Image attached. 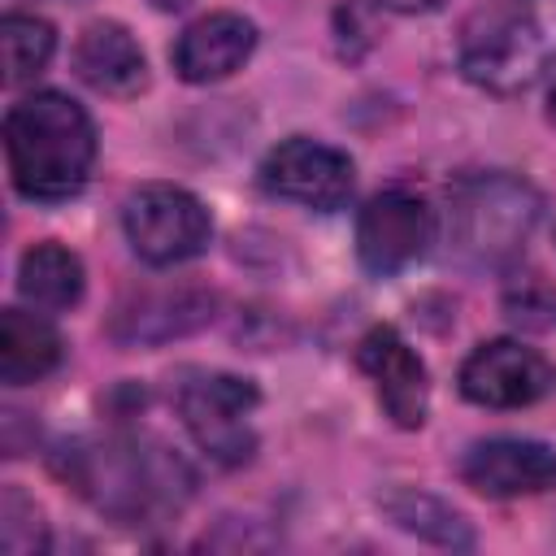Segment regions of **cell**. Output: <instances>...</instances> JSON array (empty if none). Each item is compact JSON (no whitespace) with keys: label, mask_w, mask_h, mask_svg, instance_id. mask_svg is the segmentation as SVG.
I'll return each mask as SVG.
<instances>
[{"label":"cell","mask_w":556,"mask_h":556,"mask_svg":"<svg viewBox=\"0 0 556 556\" xmlns=\"http://www.w3.org/2000/svg\"><path fill=\"white\" fill-rule=\"evenodd\" d=\"M356 365L374 378V391L387 408V417L404 430H417L430 408V382L421 356L400 339L395 326H374L356 343Z\"/></svg>","instance_id":"obj_11"},{"label":"cell","mask_w":556,"mask_h":556,"mask_svg":"<svg viewBox=\"0 0 556 556\" xmlns=\"http://www.w3.org/2000/svg\"><path fill=\"white\" fill-rule=\"evenodd\" d=\"M43 543L48 539H43L39 508L17 486H9L4 500H0V547L13 552V556H26V552H39Z\"/></svg>","instance_id":"obj_19"},{"label":"cell","mask_w":556,"mask_h":556,"mask_svg":"<svg viewBox=\"0 0 556 556\" xmlns=\"http://www.w3.org/2000/svg\"><path fill=\"white\" fill-rule=\"evenodd\" d=\"M261 187L278 200H291V204H304L317 213H334L352 200L356 169H352L348 152H339L321 139L295 135L261 161Z\"/></svg>","instance_id":"obj_7"},{"label":"cell","mask_w":556,"mask_h":556,"mask_svg":"<svg viewBox=\"0 0 556 556\" xmlns=\"http://www.w3.org/2000/svg\"><path fill=\"white\" fill-rule=\"evenodd\" d=\"M460 478L486 500H521L556 486V447L539 439H482L460 456Z\"/></svg>","instance_id":"obj_10"},{"label":"cell","mask_w":556,"mask_h":556,"mask_svg":"<svg viewBox=\"0 0 556 556\" xmlns=\"http://www.w3.org/2000/svg\"><path fill=\"white\" fill-rule=\"evenodd\" d=\"M387 513H391V521H395L400 530H413V534L434 539V543H443V547H469V543H473V534H469V526L460 521V513H452V508H447L443 500H434V495L400 491V495L387 500Z\"/></svg>","instance_id":"obj_18"},{"label":"cell","mask_w":556,"mask_h":556,"mask_svg":"<svg viewBox=\"0 0 556 556\" xmlns=\"http://www.w3.org/2000/svg\"><path fill=\"white\" fill-rule=\"evenodd\" d=\"M539 213L534 182L504 169L469 174L447 191V239L469 265H508L534 235Z\"/></svg>","instance_id":"obj_4"},{"label":"cell","mask_w":556,"mask_h":556,"mask_svg":"<svg viewBox=\"0 0 556 556\" xmlns=\"http://www.w3.org/2000/svg\"><path fill=\"white\" fill-rule=\"evenodd\" d=\"M61 473L100 513L122 517V521L174 513L191 495L187 465L165 443L143 439V434H109V439L74 443L65 447Z\"/></svg>","instance_id":"obj_1"},{"label":"cell","mask_w":556,"mask_h":556,"mask_svg":"<svg viewBox=\"0 0 556 556\" xmlns=\"http://www.w3.org/2000/svg\"><path fill=\"white\" fill-rule=\"evenodd\" d=\"M547 361L517 339L478 343L460 365V395L482 408H526L539 395H547Z\"/></svg>","instance_id":"obj_9"},{"label":"cell","mask_w":556,"mask_h":556,"mask_svg":"<svg viewBox=\"0 0 556 556\" xmlns=\"http://www.w3.org/2000/svg\"><path fill=\"white\" fill-rule=\"evenodd\" d=\"M374 4L395 9V13H430V9H439L443 0H374Z\"/></svg>","instance_id":"obj_20"},{"label":"cell","mask_w":556,"mask_h":556,"mask_svg":"<svg viewBox=\"0 0 556 556\" xmlns=\"http://www.w3.org/2000/svg\"><path fill=\"white\" fill-rule=\"evenodd\" d=\"M434 239V213L413 191H378L356 217V252L374 274H400L426 256Z\"/></svg>","instance_id":"obj_8"},{"label":"cell","mask_w":556,"mask_h":556,"mask_svg":"<svg viewBox=\"0 0 556 556\" xmlns=\"http://www.w3.org/2000/svg\"><path fill=\"white\" fill-rule=\"evenodd\" d=\"M61 334L43 313H26V308H4L0 317V378L9 387H26L39 382L43 374H52L61 365Z\"/></svg>","instance_id":"obj_15"},{"label":"cell","mask_w":556,"mask_h":556,"mask_svg":"<svg viewBox=\"0 0 556 556\" xmlns=\"http://www.w3.org/2000/svg\"><path fill=\"white\" fill-rule=\"evenodd\" d=\"M87 274L78 252H70L65 243H35L22 252L17 261V291L39 308V313H65L83 300Z\"/></svg>","instance_id":"obj_16"},{"label":"cell","mask_w":556,"mask_h":556,"mask_svg":"<svg viewBox=\"0 0 556 556\" xmlns=\"http://www.w3.org/2000/svg\"><path fill=\"white\" fill-rule=\"evenodd\" d=\"M9 178L26 200H70L96 161V126L65 91H35L4 113Z\"/></svg>","instance_id":"obj_2"},{"label":"cell","mask_w":556,"mask_h":556,"mask_svg":"<svg viewBox=\"0 0 556 556\" xmlns=\"http://www.w3.org/2000/svg\"><path fill=\"white\" fill-rule=\"evenodd\" d=\"M456 56L482 91H530L556 65V0H482L460 26Z\"/></svg>","instance_id":"obj_3"},{"label":"cell","mask_w":556,"mask_h":556,"mask_svg":"<svg viewBox=\"0 0 556 556\" xmlns=\"http://www.w3.org/2000/svg\"><path fill=\"white\" fill-rule=\"evenodd\" d=\"M547 117L556 122V87H552V96H547Z\"/></svg>","instance_id":"obj_21"},{"label":"cell","mask_w":556,"mask_h":556,"mask_svg":"<svg viewBox=\"0 0 556 556\" xmlns=\"http://www.w3.org/2000/svg\"><path fill=\"white\" fill-rule=\"evenodd\" d=\"M74 70L100 96H135L148 87V61L122 22H91L74 43Z\"/></svg>","instance_id":"obj_14"},{"label":"cell","mask_w":556,"mask_h":556,"mask_svg":"<svg viewBox=\"0 0 556 556\" xmlns=\"http://www.w3.org/2000/svg\"><path fill=\"white\" fill-rule=\"evenodd\" d=\"M0 48H4V83L9 87H22L35 74H43V65L52 61L56 35L35 13H4V22H0Z\"/></svg>","instance_id":"obj_17"},{"label":"cell","mask_w":556,"mask_h":556,"mask_svg":"<svg viewBox=\"0 0 556 556\" xmlns=\"http://www.w3.org/2000/svg\"><path fill=\"white\" fill-rule=\"evenodd\" d=\"M122 230L139 261L148 265H182L200 256L213 239V217L187 187L174 182H148L126 195L122 204Z\"/></svg>","instance_id":"obj_6"},{"label":"cell","mask_w":556,"mask_h":556,"mask_svg":"<svg viewBox=\"0 0 556 556\" xmlns=\"http://www.w3.org/2000/svg\"><path fill=\"white\" fill-rule=\"evenodd\" d=\"M252 48H256V26L243 13H226L222 9V13L195 17L178 35L169 61H174L178 78H187V83H222L235 70H243Z\"/></svg>","instance_id":"obj_12"},{"label":"cell","mask_w":556,"mask_h":556,"mask_svg":"<svg viewBox=\"0 0 556 556\" xmlns=\"http://www.w3.org/2000/svg\"><path fill=\"white\" fill-rule=\"evenodd\" d=\"M213 295L195 291V287H156V291H135L130 300L117 304L113 313V334L122 343H161L174 334L195 330L200 321H208L213 313Z\"/></svg>","instance_id":"obj_13"},{"label":"cell","mask_w":556,"mask_h":556,"mask_svg":"<svg viewBox=\"0 0 556 556\" xmlns=\"http://www.w3.org/2000/svg\"><path fill=\"white\" fill-rule=\"evenodd\" d=\"M174 404L182 413V426L191 439L222 465H243L256 447L252 434V408L256 387L248 378L222 374V369H187L174 387Z\"/></svg>","instance_id":"obj_5"}]
</instances>
